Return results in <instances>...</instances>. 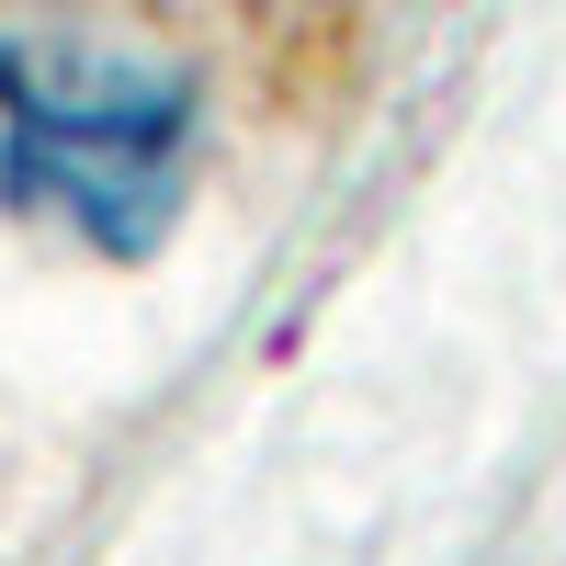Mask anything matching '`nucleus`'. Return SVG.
Instances as JSON below:
<instances>
[{
    "instance_id": "f257e3e1",
    "label": "nucleus",
    "mask_w": 566,
    "mask_h": 566,
    "mask_svg": "<svg viewBox=\"0 0 566 566\" xmlns=\"http://www.w3.org/2000/svg\"><path fill=\"white\" fill-rule=\"evenodd\" d=\"M205 91L148 57L0 34V205L57 216L103 261H159L193 181Z\"/></svg>"
}]
</instances>
